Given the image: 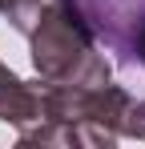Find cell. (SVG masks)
<instances>
[{"mask_svg": "<svg viewBox=\"0 0 145 149\" xmlns=\"http://www.w3.org/2000/svg\"><path fill=\"white\" fill-rule=\"evenodd\" d=\"M129 93L121 85H45L40 89V105H45L48 121L65 125H93V129H109L121 137V113L129 105Z\"/></svg>", "mask_w": 145, "mask_h": 149, "instance_id": "3", "label": "cell"}, {"mask_svg": "<svg viewBox=\"0 0 145 149\" xmlns=\"http://www.w3.org/2000/svg\"><path fill=\"white\" fill-rule=\"evenodd\" d=\"M45 4H69V0H4V16L12 20V28H16V32H24V36H28Z\"/></svg>", "mask_w": 145, "mask_h": 149, "instance_id": "5", "label": "cell"}, {"mask_svg": "<svg viewBox=\"0 0 145 149\" xmlns=\"http://www.w3.org/2000/svg\"><path fill=\"white\" fill-rule=\"evenodd\" d=\"M121 137L145 141V101H129L121 113Z\"/></svg>", "mask_w": 145, "mask_h": 149, "instance_id": "6", "label": "cell"}, {"mask_svg": "<svg viewBox=\"0 0 145 149\" xmlns=\"http://www.w3.org/2000/svg\"><path fill=\"white\" fill-rule=\"evenodd\" d=\"M32 69L45 85H105L109 61L97 49L93 32L81 24L69 4H45L28 32Z\"/></svg>", "mask_w": 145, "mask_h": 149, "instance_id": "1", "label": "cell"}, {"mask_svg": "<svg viewBox=\"0 0 145 149\" xmlns=\"http://www.w3.org/2000/svg\"><path fill=\"white\" fill-rule=\"evenodd\" d=\"M69 8L125 69L145 65V0H69Z\"/></svg>", "mask_w": 145, "mask_h": 149, "instance_id": "2", "label": "cell"}, {"mask_svg": "<svg viewBox=\"0 0 145 149\" xmlns=\"http://www.w3.org/2000/svg\"><path fill=\"white\" fill-rule=\"evenodd\" d=\"M0 16H4V0H0Z\"/></svg>", "mask_w": 145, "mask_h": 149, "instance_id": "7", "label": "cell"}, {"mask_svg": "<svg viewBox=\"0 0 145 149\" xmlns=\"http://www.w3.org/2000/svg\"><path fill=\"white\" fill-rule=\"evenodd\" d=\"M40 117H45L40 89L28 85V81H20L8 65H0V121L24 129V125H36Z\"/></svg>", "mask_w": 145, "mask_h": 149, "instance_id": "4", "label": "cell"}]
</instances>
